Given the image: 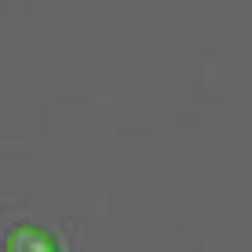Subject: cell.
<instances>
[{
  "label": "cell",
  "mask_w": 252,
  "mask_h": 252,
  "mask_svg": "<svg viewBox=\"0 0 252 252\" xmlns=\"http://www.w3.org/2000/svg\"><path fill=\"white\" fill-rule=\"evenodd\" d=\"M7 252H59L55 241L37 227H19L7 238Z\"/></svg>",
  "instance_id": "1"
}]
</instances>
